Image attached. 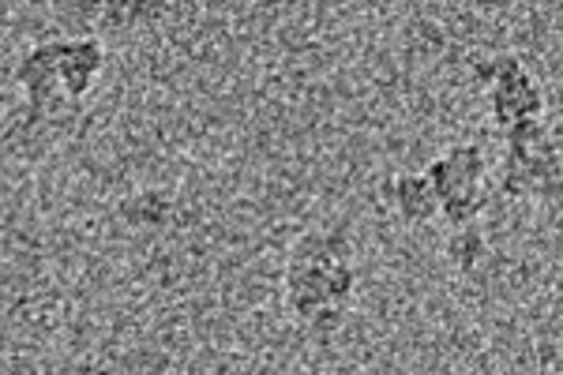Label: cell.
<instances>
[{
  "label": "cell",
  "instance_id": "6da1fadb",
  "mask_svg": "<svg viewBox=\"0 0 563 375\" xmlns=\"http://www.w3.org/2000/svg\"><path fill=\"white\" fill-rule=\"evenodd\" d=\"M357 263L353 244L331 230H305L289 244L282 267V300L294 323L312 334H334L346 323V312L357 297Z\"/></svg>",
  "mask_w": 563,
  "mask_h": 375
},
{
  "label": "cell",
  "instance_id": "7a4b0ae2",
  "mask_svg": "<svg viewBox=\"0 0 563 375\" xmlns=\"http://www.w3.org/2000/svg\"><path fill=\"white\" fill-rule=\"evenodd\" d=\"M499 191L511 199H538V203H563V151L549 135L541 117L507 128V158Z\"/></svg>",
  "mask_w": 563,
  "mask_h": 375
},
{
  "label": "cell",
  "instance_id": "3957f363",
  "mask_svg": "<svg viewBox=\"0 0 563 375\" xmlns=\"http://www.w3.org/2000/svg\"><path fill=\"white\" fill-rule=\"evenodd\" d=\"M424 177L432 180V191L440 199V218L448 225L477 222L481 207H485V151L481 143H455L429 162Z\"/></svg>",
  "mask_w": 563,
  "mask_h": 375
},
{
  "label": "cell",
  "instance_id": "277c9868",
  "mask_svg": "<svg viewBox=\"0 0 563 375\" xmlns=\"http://www.w3.org/2000/svg\"><path fill=\"white\" fill-rule=\"evenodd\" d=\"M474 79L488 87V117L499 128H511L526 117H544V95L530 68L515 53H496V57L474 60Z\"/></svg>",
  "mask_w": 563,
  "mask_h": 375
},
{
  "label": "cell",
  "instance_id": "5b68a950",
  "mask_svg": "<svg viewBox=\"0 0 563 375\" xmlns=\"http://www.w3.org/2000/svg\"><path fill=\"white\" fill-rule=\"evenodd\" d=\"M12 79L26 98V121L31 124L53 121V117L71 109V102L65 98V87H60V76H57L53 38L34 42L31 49L20 53V60H15V68H12Z\"/></svg>",
  "mask_w": 563,
  "mask_h": 375
},
{
  "label": "cell",
  "instance_id": "8992f818",
  "mask_svg": "<svg viewBox=\"0 0 563 375\" xmlns=\"http://www.w3.org/2000/svg\"><path fill=\"white\" fill-rule=\"evenodd\" d=\"M53 53H57V76L65 87V98L71 109H79L95 95L98 79H102L109 49L98 34H84V38H53Z\"/></svg>",
  "mask_w": 563,
  "mask_h": 375
},
{
  "label": "cell",
  "instance_id": "52a82bcc",
  "mask_svg": "<svg viewBox=\"0 0 563 375\" xmlns=\"http://www.w3.org/2000/svg\"><path fill=\"white\" fill-rule=\"evenodd\" d=\"M379 199H384L387 210L406 230H417V225H429L432 218H440V199H435L432 180L424 173H390L379 185Z\"/></svg>",
  "mask_w": 563,
  "mask_h": 375
},
{
  "label": "cell",
  "instance_id": "ba28073f",
  "mask_svg": "<svg viewBox=\"0 0 563 375\" xmlns=\"http://www.w3.org/2000/svg\"><path fill=\"white\" fill-rule=\"evenodd\" d=\"M177 0H102L98 26L106 34H147L166 23Z\"/></svg>",
  "mask_w": 563,
  "mask_h": 375
},
{
  "label": "cell",
  "instance_id": "9c48e42d",
  "mask_svg": "<svg viewBox=\"0 0 563 375\" xmlns=\"http://www.w3.org/2000/svg\"><path fill=\"white\" fill-rule=\"evenodd\" d=\"M117 218H121L129 230H140V233L166 230L177 218V196L166 188H140L117 203Z\"/></svg>",
  "mask_w": 563,
  "mask_h": 375
},
{
  "label": "cell",
  "instance_id": "30bf717a",
  "mask_svg": "<svg viewBox=\"0 0 563 375\" xmlns=\"http://www.w3.org/2000/svg\"><path fill=\"white\" fill-rule=\"evenodd\" d=\"M448 260H451V267L462 271V274H470L481 260H485V236H481L477 222L455 225L451 244H448Z\"/></svg>",
  "mask_w": 563,
  "mask_h": 375
}]
</instances>
